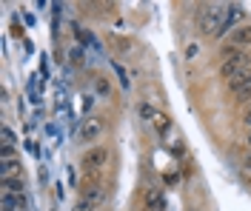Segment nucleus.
Returning <instances> with one entry per match:
<instances>
[{
	"instance_id": "obj_14",
	"label": "nucleus",
	"mask_w": 251,
	"mask_h": 211,
	"mask_svg": "<svg viewBox=\"0 0 251 211\" xmlns=\"http://www.w3.org/2000/svg\"><path fill=\"white\" fill-rule=\"evenodd\" d=\"M114 71H117V77H120V86L126 89V86H128V80H126V71H123V69H120L117 63H114Z\"/></svg>"
},
{
	"instance_id": "obj_6",
	"label": "nucleus",
	"mask_w": 251,
	"mask_h": 211,
	"mask_svg": "<svg viewBox=\"0 0 251 211\" xmlns=\"http://www.w3.org/2000/svg\"><path fill=\"white\" fill-rule=\"evenodd\" d=\"M143 211H166V194H163L160 188H151V191L146 194Z\"/></svg>"
},
{
	"instance_id": "obj_5",
	"label": "nucleus",
	"mask_w": 251,
	"mask_h": 211,
	"mask_svg": "<svg viewBox=\"0 0 251 211\" xmlns=\"http://www.w3.org/2000/svg\"><path fill=\"white\" fill-rule=\"evenodd\" d=\"M228 46H231V49L251 46V23H249V26H237L234 32L228 34Z\"/></svg>"
},
{
	"instance_id": "obj_12",
	"label": "nucleus",
	"mask_w": 251,
	"mask_h": 211,
	"mask_svg": "<svg viewBox=\"0 0 251 211\" xmlns=\"http://www.w3.org/2000/svg\"><path fill=\"white\" fill-rule=\"evenodd\" d=\"M154 129H157V134H160V137H166V134H169V129H172V120H169L166 114H157Z\"/></svg>"
},
{
	"instance_id": "obj_9",
	"label": "nucleus",
	"mask_w": 251,
	"mask_h": 211,
	"mask_svg": "<svg viewBox=\"0 0 251 211\" xmlns=\"http://www.w3.org/2000/svg\"><path fill=\"white\" fill-rule=\"evenodd\" d=\"M3 191L6 194H23V177H3Z\"/></svg>"
},
{
	"instance_id": "obj_17",
	"label": "nucleus",
	"mask_w": 251,
	"mask_h": 211,
	"mask_svg": "<svg viewBox=\"0 0 251 211\" xmlns=\"http://www.w3.org/2000/svg\"><path fill=\"white\" fill-rule=\"evenodd\" d=\"M246 171H251V157H249V160H246Z\"/></svg>"
},
{
	"instance_id": "obj_13",
	"label": "nucleus",
	"mask_w": 251,
	"mask_h": 211,
	"mask_svg": "<svg viewBox=\"0 0 251 211\" xmlns=\"http://www.w3.org/2000/svg\"><path fill=\"white\" fill-rule=\"evenodd\" d=\"M140 114L146 117V120H157V114H160V112H157L151 103H143V106H140Z\"/></svg>"
},
{
	"instance_id": "obj_4",
	"label": "nucleus",
	"mask_w": 251,
	"mask_h": 211,
	"mask_svg": "<svg viewBox=\"0 0 251 211\" xmlns=\"http://www.w3.org/2000/svg\"><path fill=\"white\" fill-rule=\"evenodd\" d=\"M243 20V6H237V3H231V6H226V15H223V23H220V29L214 37H226V34H231L237 29V23Z\"/></svg>"
},
{
	"instance_id": "obj_8",
	"label": "nucleus",
	"mask_w": 251,
	"mask_h": 211,
	"mask_svg": "<svg viewBox=\"0 0 251 211\" xmlns=\"http://www.w3.org/2000/svg\"><path fill=\"white\" fill-rule=\"evenodd\" d=\"M100 131H103V120H86V123L80 126V140L89 143V140H94Z\"/></svg>"
},
{
	"instance_id": "obj_16",
	"label": "nucleus",
	"mask_w": 251,
	"mask_h": 211,
	"mask_svg": "<svg viewBox=\"0 0 251 211\" xmlns=\"http://www.w3.org/2000/svg\"><path fill=\"white\" fill-rule=\"evenodd\" d=\"M249 137H251V109H249Z\"/></svg>"
},
{
	"instance_id": "obj_11",
	"label": "nucleus",
	"mask_w": 251,
	"mask_h": 211,
	"mask_svg": "<svg viewBox=\"0 0 251 211\" xmlns=\"http://www.w3.org/2000/svg\"><path fill=\"white\" fill-rule=\"evenodd\" d=\"M0 137H3V148H17V137H15V131L9 129V126L0 129Z\"/></svg>"
},
{
	"instance_id": "obj_3",
	"label": "nucleus",
	"mask_w": 251,
	"mask_h": 211,
	"mask_svg": "<svg viewBox=\"0 0 251 211\" xmlns=\"http://www.w3.org/2000/svg\"><path fill=\"white\" fill-rule=\"evenodd\" d=\"M106 163H109V148L106 146H92L83 154V168H86V174H97Z\"/></svg>"
},
{
	"instance_id": "obj_15",
	"label": "nucleus",
	"mask_w": 251,
	"mask_h": 211,
	"mask_svg": "<svg viewBox=\"0 0 251 211\" xmlns=\"http://www.w3.org/2000/svg\"><path fill=\"white\" fill-rule=\"evenodd\" d=\"M97 89H100V94H106V92H109V86H106L103 77H97Z\"/></svg>"
},
{
	"instance_id": "obj_2",
	"label": "nucleus",
	"mask_w": 251,
	"mask_h": 211,
	"mask_svg": "<svg viewBox=\"0 0 251 211\" xmlns=\"http://www.w3.org/2000/svg\"><path fill=\"white\" fill-rule=\"evenodd\" d=\"M223 15H226V6L223 3H208V6H203L200 9V29L214 37L220 29V23H223Z\"/></svg>"
},
{
	"instance_id": "obj_10",
	"label": "nucleus",
	"mask_w": 251,
	"mask_h": 211,
	"mask_svg": "<svg viewBox=\"0 0 251 211\" xmlns=\"http://www.w3.org/2000/svg\"><path fill=\"white\" fill-rule=\"evenodd\" d=\"M20 171H23L20 168V160H15V157L12 160H3V177H20Z\"/></svg>"
},
{
	"instance_id": "obj_1",
	"label": "nucleus",
	"mask_w": 251,
	"mask_h": 211,
	"mask_svg": "<svg viewBox=\"0 0 251 211\" xmlns=\"http://www.w3.org/2000/svg\"><path fill=\"white\" fill-rule=\"evenodd\" d=\"M246 66H251L249 51L246 49H226L223 51V60H220V74L228 80L231 74H237V71L246 69Z\"/></svg>"
},
{
	"instance_id": "obj_7",
	"label": "nucleus",
	"mask_w": 251,
	"mask_h": 211,
	"mask_svg": "<svg viewBox=\"0 0 251 211\" xmlns=\"http://www.w3.org/2000/svg\"><path fill=\"white\" fill-rule=\"evenodd\" d=\"M249 83H251V66H246V69H240L237 74H231V77H228V89L237 94V92H240L243 86H249Z\"/></svg>"
}]
</instances>
